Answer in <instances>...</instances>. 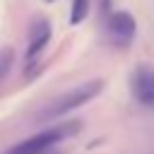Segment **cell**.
<instances>
[{"mask_svg": "<svg viewBox=\"0 0 154 154\" xmlns=\"http://www.w3.org/2000/svg\"><path fill=\"white\" fill-rule=\"evenodd\" d=\"M101 89H103V79H87V82L77 84L75 89L55 96L48 106H43V108L38 111L36 118H38L41 123H46V120H58V118H63V116H70L72 111L82 108V106L89 103L94 96H99Z\"/></svg>", "mask_w": 154, "mask_h": 154, "instance_id": "cell-1", "label": "cell"}, {"mask_svg": "<svg viewBox=\"0 0 154 154\" xmlns=\"http://www.w3.org/2000/svg\"><path fill=\"white\" fill-rule=\"evenodd\" d=\"M79 132V123L77 120H70V123H60V125H53L48 130H41L36 135H31L29 140L14 144L7 154H43L48 149H53L58 142L67 140V137H75Z\"/></svg>", "mask_w": 154, "mask_h": 154, "instance_id": "cell-2", "label": "cell"}, {"mask_svg": "<svg viewBox=\"0 0 154 154\" xmlns=\"http://www.w3.org/2000/svg\"><path fill=\"white\" fill-rule=\"evenodd\" d=\"M106 26H108L111 41H113L118 48H128V46L132 43L135 34H137V22H135V17H132L130 12H125V10L111 12L108 19H106Z\"/></svg>", "mask_w": 154, "mask_h": 154, "instance_id": "cell-3", "label": "cell"}, {"mask_svg": "<svg viewBox=\"0 0 154 154\" xmlns=\"http://www.w3.org/2000/svg\"><path fill=\"white\" fill-rule=\"evenodd\" d=\"M130 89L140 103L154 106V65H137L130 79Z\"/></svg>", "mask_w": 154, "mask_h": 154, "instance_id": "cell-4", "label": "cell"}, {"mask_svg": "<svg viewBox=\"0 0 154 154\" xmlns=\"http://www.w3.org/2000/svg\"><path fill=\"white\" fill-rule=\"evenodd\" d=\"M51 41V22L43 17H36L29 29V46H26V65H34L36 58L43 53V48Z\"/></svg>", "mask_w": 154, "mask_h": 154, "instance_id": "cell-5", "label": "cell"}, {"mask_svg": "<svg viewBox=\"0 0 154 154\" xmlns=\"http://www.w3.org/2000/svg\"><path fill=\"white\" fill-rule=\"evenodd\" d=\"M87 12H89V0H72L70 22H72V24H82V22L87 19Z\"/></svg>", "mask_w": 154, "mask_h": 154, "instance_id": "cell-6", "label": "cell"}, {"mask_svg": "<svg viewBox=\"0 0 154 154\" xmlns=\"http://www.w3.org/2000/svg\"><path fill=\"white\" fill-rule=\"evenodd\" d=\"M12 63H14V53H12V48H0V82L10 75V70H12Z\"/></svg>", "mask_w": 154, "mask_h": 154, "instance_id": "cell-7", "label": "cell"}]
</instances>
